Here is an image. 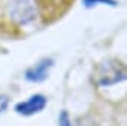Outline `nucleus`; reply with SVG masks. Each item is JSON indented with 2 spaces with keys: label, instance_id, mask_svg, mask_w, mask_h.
I'll return each instance as SVG.
<instances>
[{
  "label": "nucleus",
  "instance_id": "39448f33",
  "mask_svg": "<svg viewBox=\"0 0 127 126\" xmlns=\"http://www.w3.org/2000/svg\"><path fill=\"white\" fill-rule=\"evenodd\" d=\"M51 66H52V60L51 59H45V60L36 63L34 66H32L26 72V78L29 81H33V83H40V81H43L48 77V72H49Z\"/></svg>",
  "mask_w": 127,
  "mask_h": 126
},
{
  "label": "nucleus",
  "instance_id": "f03ea898",
  "mask_svg": "<svg viewBox=\"0 0 127 126\" xmlns=\"http://www.w3.org/2000/svg\"><path fill=\"white\" fill-rule=\"evenodd\" d=\"M39 9V15L45 21H54L60 18L73 3V0H33Z\"/></svg>",
  "mask_w": 127,
  "mask_h": 126
},
{
  "label": "nucleus",
  "instance_id": "423d86ee",
  "mask_svg": "<svg viewBox=\"0 0 127 126\" xmlns=\"http://www.w3.org/2000/svg\"><path fill=\"white\" fill-rule=\"evenodd\" d=\"M58 126H72V122H70V117L66 111H63L58 117Z\"/></svg>",
  "mask_w": 127,
  "mask_h": 126
},
{
  "label": "nucleus",
  "instance_id": "20e7f679",
  "mask_svg": "<svg viewBox=\"0 0 127 126\" xmlns=\"http://www.w3.org/2000/svg\"><path fill=\"white\" fill-rule=\"evenodd\" d=\"M46 107V98L43 95H33L29 99L18 102L15 105V111L21 116H33L36 113H40Z\"/></svg>",
  "mask_w": 127,
  "mask_h": 126
},
{
  "label": "nucleus",
  "instance_id": "0eeeda50",
  "mask_svg": "<svg viewBox=\"0 0 127 126\" xmlns=\"http://www.w3.org/2000/svg\"><path fill=\"white\" fill-rule=\"evenodd\" d=\"M8 105H9V98L6 95H0V113L6 111Z\"/></svg>",
  "mask_w": 127,
  "mask_h": 126
},
{
  "label": "nucleus",
  "instance_id": "f257e3e1",
  "mask_svg": "<svg viewBox=\"0 0 127 126\" xmlns=\"http://www.w3.org/2000/svg\"><path fill=\"white\" fill-rule=\"evenodd\" d=\"M9 15L18 26H27L39 17V9L33 0H12Z\"/></svg>",
  "mask_w": 127,
  "mask_h": 126
},
{
  "label": "nucleus",
  "instance_id": "7ed1b4c3",
  "mask_svg": "<svg viewBox=\"0 0 127 126\" xmlns=\"http://www.w3.org/2000/svg\"><path fill=\"white\" fill-rule=\"evenodd\" d=\"M126 80H127V68L117 62L105 63L97 74V83L100 86H111V84H117Z\"/></svg>",
  "mask_w": 127,
  "mask_h": 126
}]
</instances>
